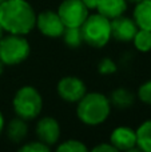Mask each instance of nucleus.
Masks as SVG:
<instances>
[{
  "mask_svg": "<svg viewBox=\"0 0 151 152\" xmlns=\"http://www.w3.org/2000/svg\"><path fill=\"white\" fill-rule=\"evenodd\" d=\"M4 126H5V120H4V115H3V112L0 111V134L3 132V129H4Z\"/></svg>",
  "mask_w": 151,
  "mask_h": 152,
  "instance_id": "obj_25",
  "label": "nucleus"
},
{
  "mask_svg": "<svg viewBox=\"0 0 151 152\" xmlns=\"http://www.w3.org/2000/svg\"><path fill=\"white\" fill-rule=\"evenodd\" d=\"M133 19L135 20L138 28L151 31V0H142L136 3Z\"/></svg>",
  "mask_w": 151,
  "mask_h": 152,
  "instance_id": "obj_13",
  "label": "nucleus"
},
{
  "mask_svg": "<svg viewBox=\"0 0 151 152\" xmlns=\"http://www.w3.org/2000/svg\"><path fill=\"white\" fill-rule=\"evenodd\" d=\"M0 26L7 34L26 36L36 27V12L27 0H4L0 4Z\"/></svg>",
  "mask_w": 151,
  "mask_h": 152,
  "instance_id": "obj_1",
  "label": "nucleus"
},
{
  "mask_svg": "<svg viewBox=\"0 0 151 152\" xmlns=\"http://www.w3.org/2000/svg\"><path fill=\"white\" fill-rule=\"evenodd\" d=\"M110 143L117 151H139L136 147V132L131 127L119 126L110 135Z\"/></svg>",
  "mask_w": 151,
  "mask_h": 152,
  "instance_id": "obj_10",
  "label": "nucleus"
},
{
  "mask_svg": "<svg viewBox=\"0 0 151 152\" xmlns=\"http://www.w3.org/2000/svg\"><path fill=\"white\" fill-rule=\"evenodd\" d=\"M12 107L16 116L24 120H34L43 110L40 92L32 86H23L16 91L12 99Z\"/></svg>",
  "mask_w": 151,
  "mask_h": 152,
  "instance_id": "obj_3",
  "label": "nucleus"
},
{
  "mask_svg": "<svg viewBox=\"0 0 151 152\" xmlns=\"http://www.w3.org/2000/svg\"><path fill=\"white\" fill-rule=\"evenodd\" d=\"M19 151L20 152H50L51 147L42 143L40 140H36V142H28L26 144H23L19 148Z\"/></svg>",
  "mask_w": 151,
  "mask_h": 152,
  "instance_id": "obj_20",
  "label": "nucleus"
},
{
  "mask_svg": "<svg viewBox=\"0 0 151 152\" xmlns=\"http://www.w3.org/2000/svg\"><path fill=\"white\" fill-rule=\"evenodd\" d=\"M56 151L59 152H87L88 148L80 140L68 139L66 142H62L60 144L56 147Z\"/></svg>",
  "mask_w": 151,
  "mask_h": 152,
  "instance_id": "obj_19",
  "label": "nucleus"
},
{
  "mask_svg": "<svg viewBox=\"0 0 151 152\" xmlns=\"http://www.w3.org/2000/svg\"><path fill=\"white\" fill-rule=\"evenodd\" d=\"M138 99L144 104L151 105V80L143 83L138 88Z\"/></svg>",
  "mask_w": 151,
  "mask_h": 152,
  "instance_id": "obj_22",
  "label": "nucleus"
},
{
  "mask_svg": "<svg viewBox=\"0 0 151 152\" xmlns=\"http://www.w3.org/2000/svg\"><path fill=\"white\" fill-rule=\"evenodd\" d=\"M56 12L64 27H82L90 15V11L82 0H63Z\"/></svg>",
  "mask_w": 151,
  "mask_h": 152,
  "instance_id": "obj_6",
  "label": "nucleus"
},
{
  "mask_svg": "<svg viewBox=\"0 0 151 152\" xmlns=\"http://www.w3.org/2000/svg\"><path fill=\"white\" fill-rule=\"evenodd\" d=\"M35 28L39 29V32L43 36L56 39V37H62L66 27L59 18L58 12L45 10L40 13H36V27Z\"/></svg>",
  "mask_w": 151,
  "mask_h": 152,
  "instance_id": "obj_7",
  "label": "nucleus"
},
{
  "mask_svg": "<svg viewBox=\"0 0 151 152\" xmlns=\"http://www.w3.org/2000/svg\"><path fill=\"white\" fill-rule=\"evenodd\" d=\"M62 39L70 48H79L84 43L80 27H66L63 35H62Z\"/></svg>",
  "mask_w": 151,
  "mask_h": 152,
  "instance_id": "obj_17",
  "label": "nucleus"
},
{
  "mask_svg": "<svg viewBox=\"0 0 151 152\" xmlns=\"http://www.w3.org/2000/svg\"><path fill=\"white\" fill-rule=\"evenodd\" d=\"M31 45L23 35H3L0 39V60L4 66H18L27 60Z\"/></svg>",
  "mask_w": 151,
  "mask_h": 152,
  "instance_id": "obj_5",
  "label": "nucleus"
},
{
  "mask_svg": "<svg viewBox=\"0 0 151 152\" xmlns=\"http://www.w3.org/2000/svg\"><path fill=\"white\" fill-rule=\"evenodd\" d=\"M138 29V26L133 18L122 15L111 20V36L118 42H133Z\"/></svg>",
  "mask_w": 151,
  "mask_h": 152,
  "instance_id": "obj_11",
  "label": "nucleus"
},
{
  "mask_svg": "<svg viewBox=\"0 0 151 152\" xmlns=\"http://www.w3.org/2000/svg\"><path fill=\"white\" fill-rule=\"evenodd\" d=\"M7 137L10 142L12 143H21L28 135V126H27V120L21 118H15L10 120L7 124Z\"/></svg>",
  "mask_w": 151,
  "mask_h": 152,
  "instance_id": "obj_14",
  "label": "nucleus"
},
{
  "mask_svg": "<svg viewBox=\"0 0 151 152\" xmlns=\"http://www.w3.org/2000/svg\"><path fill=\"white\" fill-rule=\"evenodd\" d=\"M127 7H128L127 0H99L96 11L100 15L112 20V19L118 18V16L125 15V12L127 11Z\"/></svg>",
  "mask_w": 151,
  "mask_h": 152,
  "instance_id": "obj_12",
  "label": "nucleus"
},
{
  "mask_svg": "<svg viewBox=\"0 0 151 152\" xmlns=\"http://www.w3.org/2000/svg\"><path fill=\"white\" fill-rule=\"evenodd\" d=\"M92 152H117V148L111 143H100L91 150Z\"/></svg>",
  "mask_w": 151,
  "mask_h": 152,
  "instance_id": "obj_23",
  "label": "nucleus"
},
{
  "mask_svg": "<svg viewBox=\"0 0 151 152\" xmlns=\"http://www.w3.org/2000/svg\"><path fill=\"white\" fill-rule=\"evenodd\" d=\"M36 136L37 140L47 144L48 147H54L60 139V126L58 120L52 116L39 119L36 123Z\"/></svg>",
  "mask_w": 151,
  "mask_h": 152,
  "instance_id": "obj_9",
  "label": "nucleus"
},
{
  "mask_svg": "<svg viewBox=\"0 0 151 152\" xmlns=\"http://www.w3.org/2000/svg\"><path fill=\"white\" fill-rule=\"evenodd\" d=\"M111 103L100 92H87L78 102L76 116L83 124L95 127L104 123L111 113Z\"/></svg>",
  "mask_w": 151,
  "mask_h": 152,
  "instance_id": "obj_2",
  "label": "nucleus"
},
{
  "mask_svg": "<svg viewBox=\"0 0 151 152\" xmlns=\"http://www.w3.org/2000/svg\"><path fill=\"white\" fill-rule=\"evenodd\" d=\"M83 40L94 48H103L111 39V20L100 13H90L82 24Z\"/></svg>",
  "mask_w": 151,
  "mask_h": 152,
  "instance_id": "obj_4",
  "label": "nucleus"
},
{
  "mask_svg": "<svg viewBox=\"0 0 151 152\" xmlns=\"http://www.w3.org/2000/svg\"><path fill=\"white\" fill-rule=\"evenodd\" d=\"M136 132V147L139 151L151 152V119L143 121L138 128Z\"/></svg>",
  "mask_w": 151,
  "mask_h": 152,
  "instance_id": "obj_16",
  "label": "nucleus"
},
{
  "mask_svg": "<svg viewBox=\"0 0 151 152\" xmlns=\"http://www.w3.org/2000/svg\"><path fill=\"white\" fill-rule=\"evenodd\" d=\"M117 69H118V67L115 64V61L110 58L102 59L98 64V71L102 75H112L117 72Z\"/></svg>",
  "mask_w": 151,
  "mask_h": 152,
  "instance_id": "obj_21",
  "label": "nucleus"
},
{
  "mask_svg": "<svg viewBox=\"0 0 151 152\" xmlns=\"http://www.w3.org/2000/svg\"><path fill=\"white\" fill-rule=\"evenodd\" d=\"M3 35H4V29L1 28V26H0V39L3 37Z\"/></svg>",
  "mask_w": 151,
  "mask_h": 152,
  "instance_id": "obj_27",
  "label": "nucleus"
},
{
  "mask_svg": "<svg viewBox=\"0 0 151 152\" xmlns=\"http://www.w3.org/2000/svg\"><path fill=\"white\" fill-rule=\"evenodd\" d=\"M127 1H130V3H135V4H136V3L142 1V0H127Z\"/></svg>",
  "mask_w": 151,
  "mask_h": 152,
  "instance_id": "obj_28",
  "label": "nucleus"
},
{
  "mask_svg": "<svg viewBox=\"0 0 151 152\" xmlns=\"http://www.w3.org/2000/svg\"><path fill=\"white\" fill-rule=\"evenodd\" d=\"M58 95L67 103H78L86 94L87 87L82 79L76 76H64L58 83Z\"/></svg>",
  "mask_w": 151,
  "mask_h": 152,
  "instance_id": "obj_8",
  "label": "nucleus"
},
{
  "mask_svg": "<svg viewBox=\"0 0 151 152\" xmlns=\"http://www.w3.org/2000/svg\"><path fill=\"white\" fill-rule=\"evenodd\" d=\"M3 72H4V63L0 60V75H1Z\"/></svg>",
  "mask_w": 151,
  "mask_h": 152,
  "instance_id": "obj_26",
  "label": "nucleus"
},
{
  "mask_svg": "<svg viewBox=\"0 0 151 152\" xmlns=\"http://www.w3.org/2000/svg\"><path fill=\"white\" fill-rule=\"evenodd\" d=\"M134 47L139 52H150L151 51V31L139 28L133 39Z\"/></svg>",
  "mask_w": 151,
  "mask_h": 152,
  "instance_id": "obj_18",
  "label": "nucleus"
},
{
  "mask_svg": "<svg viewBox=\"0 0 151 152\" xmlns=\"http://www.w3.org/2000/svg\"><path fill=\"white\" fill-rule=\"evenodd\" d=\"M108 99L111 105H114L115 108H118V110H127L135 102V95L131 91H128L127 88H125V87H119V88L114 89L111 92V96Z\"/></svg>",
  "mask_w": 151,
  "mask_h": 152,
  "instance_id": "obj_15",
  "label": "nucleus"
},
{
  "mask_svg": "<svg viewBox=\"0 0 151 152\" xmlns=\"http://www.w3.org/2000/svg\"><path fill=\"white\" fill-rule=\"evenodd\" d=\"M82 1H83V4L88 8V11L96 10V7H98V4H99V0H82Z\"/></svg>",
  "mask_w": 151,
  "mask_h": 152,
  "instance_id": "obj_24",
  "label": "nucleus"
},
{
  "mask_svg": "<svg viewBox=\"0 0 151 152\" xmlns=\"http://www.w3.org/2000/svg\"><path fill=\"white\" fill-rule=\"evenodd\" d=\"M3 1H4V0H0V4H1V3H3Z\"/></svg>",
  "mask_w": 151,
  "mask_h": 152,
  "instance_id": "obj_29",
  "label": "nucleus"
}]
</instances>
